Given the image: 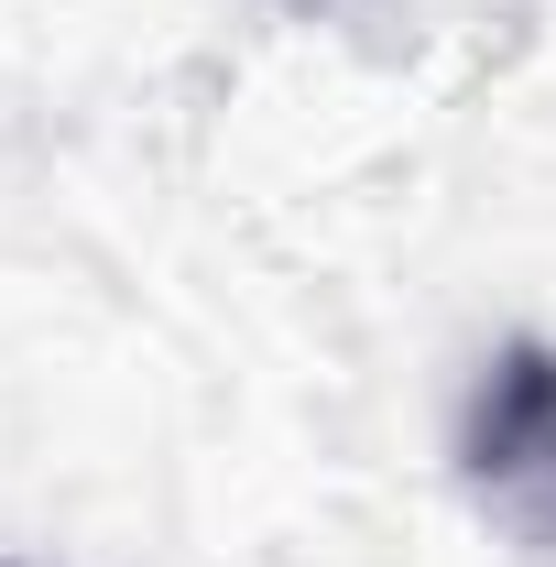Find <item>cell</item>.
I'll return each mask as SVG.
<instances>
[{
  "label": "cell",
  "instance_id": "obj_1",
  "mask_svg": "<svg viewBox=\"0 0 556 567\" xmlns=\"http://www.w3.org/2000/svg\"><path fill=\"white\" fill-rule=\"evenodd\" d=\"M459 481L524 557H556V350L513 339L481 371L459 425Z\"/></svg>",
  "mask_w": 556,
  "mask_h": 567
}]
</instances>
